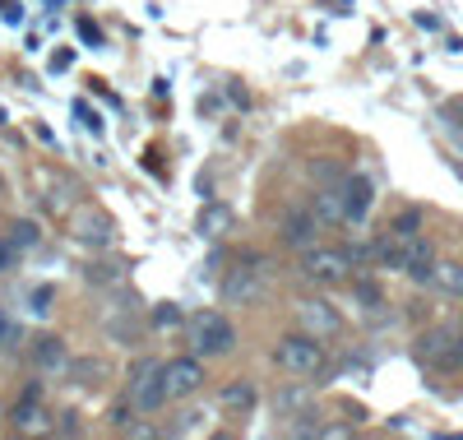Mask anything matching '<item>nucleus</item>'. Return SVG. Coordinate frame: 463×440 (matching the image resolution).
Wrapping results in <instances>:
<instances>
[{
  "instance_id": "1",
  "label": "nucleus",
  "mask_w": 463,
  "mask_h": 440,
  "mask_svg": "<svg viewBox=\"0 0 463 440\" xmlns=\"http://www.w3.org/2000/svg\"><path fill=\"white\" fill-rule=\"evenodd\" d=\"M185 339H190V352H195V357H204V362H218V357H232V352H237V343H241L237 325H232V320H227L222 311H200L195 320H190Z\"/></svg>"
},
{
  "instance_id": "2",
  "label": "nucleus",
  "mask_w": 463,
  "mask_h": 440,
  "mask_svg": "<svg viewBox=\"0 0 463 440\" xmlns=\"http://www.w3.org/2000/svg\"><path fill=\"white\" fill-rule=\"evenodd\" d=\"M274 367L288 371L292 380H311V376L325 371V343L306 330H292L274 343Z\"/></svg>"
},
{
  "instance_id": "3",
  "label": "nucleus",
  "mask_w": 463,
  "mask_h": 440,
  "mask_svg": "<svg viewBox=\"0 0 463 440\" xmlns=\"http://www.w3.org/2000/svg\"><path fill=\"white\" fill-rule=\"evenodd\" d=\"M297 273H301V283H311V288L329 292V288H338V283H347V278H353V260H347L343 246H325V242H316V246H306V251H301Z\"/></svg>"
},
{
  "instance_id": "4",
  "label": "nucleus",
  "mask_w": 463,
  "mask_h": 440,
  "mask_svg": "<svg viewBox=\"0 0 463 440\" xmlns=\"http://www.w3.org/2000/svg\"><path fill=\"white\" fill-rule=\"evenodd\" d=\"M292 315H297V330H306V334H316L320 343H334L343 330H347V320H343V311L325 297V292H311V297H297L292 301Z\"/></svg>"
},
{
  "instance_id": "5",
  "label": "nucleus",
  "mask_w": 463,
  "mask_h": 440,
  "mask_svg": "<svg viewBox=\"0 0 463 440\" xmlns=\"http://www.w3.org/2000/svg\"><path fill=\"white\" fill-rule=\"evenodd\" d=\"M218 292H222L227 306H255V301L264 297V269H260V255H241L237 264H227Z\"/></svg>"
},
{
  "instance_id": "6",
  "label": "nucleus",
  "mask_w": 463,
  "mask_h": 440,
  "mask_svg": "<svg viewBox=\"0 0 463 440\" xmlns=\"http://www.w3.org/2000/svg\"><path fill=\"white\" fill-rule=\"evenodd\" d=\"M204 380H209L204 357H195V352L163 362V385H167V398H172V404H185V398H195V394L204 389Z\"/></svg>"
},
{
  "instance_id": "7",
  "label": "nucleus",
  "mask_w": 463,
  "mask_h": 440,
  "mask_svg": "<svg viewBox=\"0 0 463 440\" xmlns=\"http://www.w3.org/2000/svg\"><path fill=\"white\" fill-rule=\"evenodd\" d=\"M412 357H417L427 371L454 376V371H458V362H454V330H449V325H436V330H427V334H417Z\"/></svg>"
},
{
  "instance_id": "8",
  "label": "nucleus",
  "mask_w": 463,
  "mask_h": 440,
  "mask_svg": "<svg viewBox=\"0 0 463 440\" xmlns=\"http://www.w3.org/2000/svg\"><path fill=\"white\" fill-rule=\"evenodd\" d=\"M325 236V227H320V218L311 214V205L306 209H288L283 218H279V246H288V251H306V246H316Z\"/></svg>"
},
{
  "instance_id": "9",
  "label": "nucleus",
  "mask_w": 463,
  "mask_h": 440,
  "mask_svg": "<svg viewBox=\"0 0 463 440\" xmlns=\"http://www.w3.org/2000/svg\"><path fill=\"white\" fill-rule=\"evenodd\" d=\"M375 209V181L362 172H347L343 181V227H362Z\"/></svg>"
},
{
  "instance_id": "10",
  "label": "nucleus",
  "mask_w": 463,
  "mask_h": 440,
  "mask_svg": "<svg viewBox=\"0 0 463 440\" xmlns=\"http://www.w3.org/2000/svg\"><path fill=\"white\" fill-rule=\"evenodd\" d=\"M28 362H33V371H65L70 367V348H65V339L61 334H37L33 343H28Z\"/></svg>"
},
{
  "instance_id": "11",
  "label": "nucleus",
  "mask_w": 463,
  "mask_h": 440,
  "mask_svg": "<svg viewBox=\"0 0 463 440\" xmlns=\"http://www.w3.org/2000/svg\"><path fill=\"white\" fill-rule=\"evenodd\" d=\"M436 246H431V236H412L408 242V260H403V278L417 288H427L431 283V273H436Z\"/></svg>"
},
{
  "instance_id": "12",
  "label": "nucleus",
  "mask_w": 463,
  "mask_h": 440,
  "mask_svg": "<svg viewBox=\"0 0 463 440\" xmlns=\"http://www.w3.org/2000/svg\"><path fill=\"white\" fill-rule=\"evenodd\" d=\"M255 404H260V389H255L246 376L227 380V385L218 389V408H222V413H232V417H250V413H255Z\"/></svg>"
},
{
  "instance_id": "13",
  "label": "nucleus",
  "mask_w": 463,
  "mask_h": 440,
  "mask_svg": "<svg viewBox=\"0 0 463 440\" xmlns=\"http://www.w3.org/2000/svg\"><path fill=\"white\" fill-rule=\"evenodd\" d=\"M74 242H84V246H107L111 242V218H102L98 209H80V214H74Z\"/></svg>"
},
{
  "instance_id": "14",
  "label": "nucleus",
  "mask_w": 463,
  "mask_h": 440,
  "mask_svg": "<svg viewBox=\"0 0 463 440\" xmlns=\"http://www.w3.org/2000/svg\"><path fill=\"white\" fill-rule=\"evenodd\" d=\"M311 214L320 218V227H343V186H316L311 195Z\"/></svg>"
},
{
  "instance_id": "15",
  "label": "nucleus",
  "mask_w": 463,
  "mask_h": 440,
  "mask_svg": "<svg viewBox=\"0 0 463 440\" xmlns=\"http://www.w3.org/2000/svg\"><path fill=\"white\" fill-rule=\"evenodd\" d=\"M427 288L449 297V301H463V260H436V273Z\"/></svg>"
},
{
  "instance_id": "16",
  "label": "nucleus",
  "mask_w": 463,
  "mask_h": 440,
  "mask_svg": "<svg viewBox=\"0 0 463 440\" xmlns=\"http://www.w3.org/2000/svg\"><path fill=\"white\" fill-rule=\"evenodd\" d=\"M10 426H14V431H28V435L52 431V422H47L43 404H37V398H24V394H19V404L10 408Z\"/></svg>"
},
{
  "instance_id": "17",
  "label": "nucleus",
  "mask_w": 463,
  "mask_h": 440,
  "mask_svg": "<svg viewBox=\"0 0 463 440\" xmlns=\"http://www.w3.org/2000/svg\"><path fill=\"white\" fill-rule=\"evenodd\" d=\"M269 404H274L279 417H301L306 408H311V389L306 385H279L274 394H269Z\"/></svg>"
},
{
  "instance_id": "18",
  "label": "nucleus",
  "mask_w": 463,
  "mask_h": 440,
  "mask_svg": "<svg viewBox=\"0 0 463 440\" xmlns=\"http://www.w3.org/2000/svg\"><path fill=\"white\" fill-rule=\"evenodd\" d=\"M403 260H408V242H399L394 232H380V236H375V269L403 273Z\"/></svg>"
},
{
  "instance_id": "19",
  "label": "nucleus",
  "mask_w": 463,
  "mask_h": 440,
  "mask_svg": "<svg viewBox=\"0 0 463 440\" xmlns=\"http://www.w3.org/2000/svg\"><path fill=\"white\" fill-rule=\"evenodd\" d=\"M65 376H70V385H98V380H107V362L102 357H70V367H65Z\"/></svg>"
},
{
  "instance_id": "20",
  "label": "nucleus",
  "mask_w": 463,
  "mask_h": 440,
  "mask_svg": "<svg viewBox=\"0 0 463 440\" xmlns=\"http://www.w3.org/2000/svg\"><path fill=\"white\" fill-rule=\"evenodd\" d=\"M84 283L89 288H121L126 283V269L111 264V260H93V264H84Z\"/></svg>"
},
{
  "instance_id": "21",
  "label": "nucleus",
  "mask_w": 463,
  "mask_h": 440,
  "mask_svg": "<svg viewBox=\"0 0 463 440\" xmlns=\"http://www.w3.org/2000/svg\"><path fill=\"white\" fill-rule=\"evenodd\" d=\"M421 223H427V214H421L417 205H408L390 218V232L399 236V242H412V236H421Z\"/></svg>"
},
{
  "instance_id": "22",
  "label": "nucleus",
  "mask_w": 463,
  "mask_h": 440,
  "mask_svg": "<svg viewBox=\"0 0 463 440\" xmlns=\"http://www.w3.org/2000/svg\"><path fill=\"white\" fill-rule=\"evenodd\" d=\"M10 242H14L19 251H33L37 242H43V227H37L33 218H19V223L10 227Z\"/></svg>"
},
{
  "instance_id": "23",
  "label": "nucleus",
  "mask_w": 463,
  "mask_h": 440,
  "mask_svg": "<svg viewBox=\"0 0 463 440\" xmlns=\"http://www.w3.org/2000/svg\"><path fill=\"white\" fill-rule=\"evenodd\" d=\"M158 371H163V362H158V357H135V362H130V371H126V389L144 385L148 376H158Z\"/></svg>"
},
{
  "instance_id": "24",
  "label": "nucleus",
  "mask_w": 463,
  "mask_h": 440,
  "mask_svg": "<svg viewBox=\"0 0 463 440\" xmlns=\"http://www.w3.org/2000/svg\"><path fill=\"white\" fill-rule=\"evenodd\" d=\"M353 292H357V301H362V311H380L384 306V292H380V283H375V278H357V283H353Z\"/></svg>"
},
{
  "instance_id": "25",
  "label": "nucleus",
  "mask_w": 463,
  "mask_h": 440,
  "mask_svg": "<svg viewBox=\"0 0 463 440\" xmlns=\"http://www.w3.org/2000/svg\"><path fill=\"white\" fill-rule=\"evenodd\" d=\"M130 417H135V404H130V394H121L111 404V413H107V426L111 431H130Z\"/></svg>"
},
{
  "instance_id": "26",
  "label": "nucleus",
  "mask_w": 463,
  "mask_h": 440,
  "mask_svg": "<svg viewBox=\"0 0 463 440\" xmlns=\"http://www.w3.org/2000/svg\"><path fill=\"white\" fill-rule=\"evenodd\" d=\"M52 301H56V288L52 283H43V288H33V297H28V311L43 320V315H52Z\"/></svg>"
},
{
  "instance_id": "27",
  "label": "nucleus",
  "mask_w": 463,
  "mask_h": 440,
  "mask_svg": "<svg viewBox=\"0 0 463 440\" xmlns=\"http://www.w3.org/2000/svg\"><path fill=\"white\" fill-rule=\"evenodd\" d=\"M222 227H227V209H204L200 232H204V236H222Z\"/></svg>"
},
{
  "instance_id": "28",
  "label": "nucleus",
  "mask_w": 463,
  "mask_h": 440,
  "mask_svg": "<svg viewBox=\"0 0 463 440\" xmlns=\"http://www.w3.org/2000/svg\"><path fill=\"white\" fill-rule=\"evenodd\" d=\"M153 325H158V330H172V325H181V306L163 301L158 311H153Z\"/></svg>"
},
{
  "instance_id": "29",
  "label": "nucleus",
  "mask_w": 463,
  "mask_h": 440,
  "mask_svg": "<svg viewBox=\"0 0 463 440\" xmlns=\"http://www.w3.org/2000/svg\"><path fill=\"white\" fill-rule=\"evenodd\" d=\"M19 264V246L14 242H0V273H10Z\"/></svg>"
},
{
  "instance_id": "30",
  "label": "nucleus",
  "mask_w": 463,
  "mask_h": 440,
  "mask_svg": "<svg viewBox=\"0 0 463 440\" xmlns=\"http://www.w3.org/2000/svg\"><path fill=\"white\" fill-rule=\"evenodd\" d=\"M454 362H458V371H463V330H454Z\"/></svg>"
},
{
  "instance_id": "31",
  "label": "nucleus",
  "mask_w": 463,
  "mask_h": 440,
  "mask_svg": "<svg viewBox=\"0 0 463 440\" xmlns=\"http://www.w3.org/2000/svg\"><path fill=\"white\" fill-rule=\"evenodd\" d=\"M5 339H10V320H5V315H0V343H5Z\"/></svg>"
},
{
  "instance_id": "32",
  "label": "nucleus",
  "mask_w": 463,
  "mask_h": 440,
  "mask_svg": "<svg viewBox=\"0 0 463 440\" xmlns=\"http://www.w3.org/2000/svg\"><path fill=\"white\" fill-rule=\"evenodd\" d=\"M0 195H5V177H0Z\"/></svg>"
}]
</instances>
